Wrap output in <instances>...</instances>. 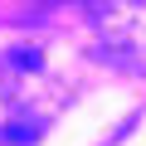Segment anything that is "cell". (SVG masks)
<instances>
[{
  "label": "cell",
  "mask_w": 146,
  "mask_h": 146,
  "mask_svg": "<svg viewBox=\"0 0 146 146\" xmlns=\"http://www.w3.org/2000/svg\"><path fill=\"white\" fill-rule=\"evenodd\" d=\"M93 39L117 68L146 73V5L141 0H93Z\"/></svg>",
  "instance_id": "7a4b0ae2"
},
{
  "label": "cell",
  "mask_w": 146,
  "mask_h": 146,
  "mask_svg": "<svg viewBox=\"0 0 146 146\" xmlns=\"http://www.w3.org/2000/svg\"><path fill=\"white\" fill-rule=\"evenodd\" d=\"M0 93H5V107H10L5 141H34V131L49 127L58 112V102H49V98H58V88H54V73L39 49H5Z\"/></svg>",
  "instance_id": "6da1fadb"
}]
</instances>
